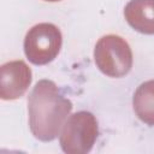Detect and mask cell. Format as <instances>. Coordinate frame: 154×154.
<instances>
[{
  "instance_id": "3957f363",
  "label": "cell",
  "mask_w": 154,
  "mask_h": 154,
  "mask_svg": "<svg viewBox=\"0 0 154 154\" xmlns=\"http://www.w3.org/2000/svg\"><path fill=\"white\" fill-rule=\"evenodd\" d=\"M94 60L102 73L109 77H123L132 67V51L123 37L105 35L94 48Z\"/></svg>"
},
{
  "instance_id": "52a82bcc",
  "label": "cell",
  "mask_w": 154,
  "mask_h": 154,
  "mask_svg": "<svg viewBox=\"0 0 154 154\" xmlns=\"http://www.w3.org/2000/svg\"><path fill=\"white\" fill-rule=\"evenodd\" d=\"M132 106L140 120L154 125V79L138 85L132 97Z\"/></svg>"
},
{
  "instance_id": "277c9868",
  "label": "cell",
  "mask_w": 154,
  "mask_h": 154,
  "mask_svg": "<svg viewBox=\"0 0 154 154\" xmlns=\"http://www.w3.org/2000/svg\"><path fill=\"white\" fill-rule=\"evenodd\" d=\"M63 45L60 29L52 23L31 26L24 37V52L30 63L46 65L55 59Z\"/></svg>"
},
{
  "instance_id": "7a4b0ae2",
  "label": "cell",
  "mask_w": 154,
  "mask_h": 154,
  "mask_svg": "<svg viewBox=\"0 0 154 154\" xmlns=\"http://www.w3.org/2000/svg\"><path fill=\"white\" fill-rule=\"evenodd\" d=\"M99 134L97 120L88 111L71 114L60 131V146L66 154H87L91 150Z\"/></svg>"
},
{
  "instance_id": "5b68a950",
  "label": "cell",
  "mask_w": 154,
  "mask_h": 154,
  "mask_svg": "<svg viewBox=\"0 0 154 154\" xmlns=\"http://www.w3.org/2000/svg\"><path fill=\"white\" fill-rule=\"evenodd\" d=\"M32 79L31 69L23 60H11L0 66V97L14 100L24 95Z\"/></svg>"
},
{
  "instance_id": "6da1fadb",
  "label": "cell",
  "mask_w": 154,
  "mask_h": 154,
  "mask_svg": "<svg viewBox=\"0 0 154 154\" xmlns=\"http://www.w3.org/2000/svg\"><path fill=\"white\" fill-rule=\"evenodd\" d=\"M71 111L72 102L64 96L53 81H38L28 97L31 134L42 142L53 141L60 135V130Z\"/></svg>"
},
{
  "instance_id": "ba28073f",
  "label": "cell",
  "mask_w": 154,
  "mask_h": 154,
  "mask_svg": "<svg viewBox=\"0 0 154 154\" xmlns=\"http://www.w3.org/2000/svg\"><path fill=\"white\" fill-rule=\"evenodd\" d=\"M46 1H51V2H54V1H60V0H46Z\"/></svg>"
},
{
  "instance_id": "8992f818",
  "label": "cell",
  "mask_w": 154,
  "mask_h": 154,
  "mask_svg": "<svg viewBox=\"0 0 154 154\" xmlns=\"http://www.w3.org/2000/svg\"><path fill=\"white\" fill-rule=\"evenodd\" d=\"M124 16L138 32L154 35V0H130L125 5Z\"/></svg>"
}]
</instances>
